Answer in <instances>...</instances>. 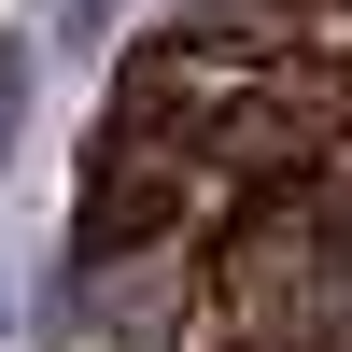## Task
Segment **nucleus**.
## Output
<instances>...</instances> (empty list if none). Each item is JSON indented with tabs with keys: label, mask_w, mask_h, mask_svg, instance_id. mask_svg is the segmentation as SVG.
I'll return each instance as SVG.
<instances>
[{
	"label": "nucleus",
	"mask_w": 352,
	"mask_h": 352,
	"mask_svg": "<svg viewBox=\"0 0 352 352\" xmlns=\"http://www.w3.org/2000/svg\"><path fill=\"white\" fill-rule=\"evenodd\" d=\"M226 226H240V184H226L197 141H155V127H99V155H85V254H212Z\"/></svg>",
	"instance_id": "f03ea898"
},
{
	"label": "nucleus",
	"mask_w": 352,
	"mask_h": 352,
	"mask_svg": "<svg viewBox=\"0 0 352 352\" xmlns=\"http://www.w3.org/2000/svg\"><path fill=\"white\" fill-rule=\"evenodd\" d=\"M352 324V240L310 184L282 197H240V226L212 240V338H310L338 352Z\"/></svg>",
	"instance_id": "f257e3e1"
}]
</instances>
